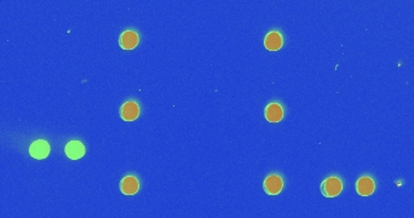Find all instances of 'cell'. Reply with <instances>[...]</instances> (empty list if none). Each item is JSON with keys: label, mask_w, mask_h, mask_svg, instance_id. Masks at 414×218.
I'll return each mask as SVG.
<instances>
[{"label": "cell", "mask_w": 414, "mask_h": 218, "mask_svg": "<svg viewBox=\"0 0 414 218\" xmlns=\"http://www.w3.org/2000/svg\"><path fill=\"white\" fill-rule=\"evenodd\" d=\"M374 181H373L370 177H361V178L356 182V191L360 195H362V196H368V195H370L374 192Z\"/></svg>", "instance_id": "9c48e42d"}, {"label": "cell", "mask_w": 414, "mask_h": 218, "mask_svg": "<svg viewBox=\"0 0 414 218\" xmlns=\"http://www.w3.org/2000/svg\"><path fill=\"white\" fill-rule=\"evenodd\" d=\"M138 34H137L136 32H133V30H126V32H124L123 34L120 35V39H119L120 46L123 47L124 50L134 49V47L138 45Z\"/></svg>", "instance_id": "5b68a950"}, {"label": "cell", "mask_w": 414, "mask_h": 218, "mask_svg": "<svg viewBox=\"0 0 414 218\" xmlns=\"http://www.w3.org/2000/svg\"><path fill=\"white\" fill-rule=\"evenodd\" d=\"M65 154L69 159L73 160H77V159L83 158L84 154H85V147L81 142L79 141H70L68 142L67 146H65Z\"/></svg>", "instance_id": "8992f818"}, {"label": "cell", "mask_w": 414, "mask_h": 218, "mask_svg": "<svg viewBox=\"0 0 414 218\" xmlns=\"http://www.w3.org/2000/svg\"><path fill=\"white\" fill-rule=\"evenodd\" d=\"M283 37L279 32H273L268 33L264 39V45H265V49H268L269 51H276V50L281 49L283 46Z\"/></svg>", "instance_id": "52a82bcc"}, {"label": "cell", "mask_w": 414, "mask_h": 218, "mask_svg": "<svg viewBox=\"0 0 414 218\" xmlns=\"http://www.w3.org/2000/svg\"><path fill=\"white\" fill-rule=\"evenodd\" d=\"M283 118V109L279 103H270L265 108V119L269 123H279Z\"/></svg>", "instance_id": "ba28073f"}, {"label": "cell", "mask_w": 414, "mask_h": 218, "mask_svg": "<svg viewBox=\"0 0 414 218\" xmlns=\"http://www.w3.org/2000/svg\"><path fill=\"white\" fill-rule=\"evenodd\" d=\"M264 191L269 195H278L280 194L283 188V181L278 174H270L264 181Z\"/></svg>", "instance_id": "7a4b0ae2"}, {"label": "cell", "mask_w": 414, "mask_h": 218, "mask_svg": "<svg viewBox=\"0 0 414 218\" xmlns=\"http://www.w3.org/2000/svg\"><path fill=\"white\" fill-rule=\"evenodd\" d=\"M120 116L123 118V120L125 121H132L136 120L139 116V107L136 102L133 101H130L126 102L125 105H123V107L120 109Z\"/></svg>", "instance_id": "277c9868"}, {"label": "cell", "mask_w": 414, "mask_h": 218, "mask_svg": "<svg viewBox=\"0 0 414 218\" xmlns=\"http://www.w3.org/2000/svg\"><path fill=\"white\" fill-rule=\"evenodd\" d=\"M29 154L34 159H45L50 154V146L44 139L33 142L29 147Z\"/></svg>", "instance_id": "3957f363"}, {"label": "cell", "mask_w": 414, "mask_h": 218, "mask_svg": "<svg viewBox=\"0 0 414 218\" xmlns=\"http://www.w3.org/2000/svg\"><path fill=\"white\" fill-rule=\"evenodd\" d=\"M120 189L121 192L125 195H133L138 192L139 189V183L138 179L133 176H126L125 178L121 181L120 183Z\"/></svg>", "instance_id": "30bf717a"}, {"label": "cell", "mask_w": 414, "mask_h": 218, "mask_svg": "<svg viewBox=\"0 0 414 218\" xmlns=\"http://www.w3.org/2000/svg\"><path fill=\"white\" fill-rule=\"evenodd\" d=\"M343 191V183L338 177H328L321 184V192L325 196L334 197Z\"/></svg>", "instance_id": "6da1fadb"}]
</instances>
